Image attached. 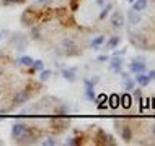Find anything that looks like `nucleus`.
I'll return each instance as SVG.
<instances>
[{
  "label": "nucleus",
  "instance_id": "f257e3e1",
  "mask_svg": "<svg viewBox=\"0 0 155 146\" xmlns=\"http://www.w3.org/2000/svg\"><path fill=\"white\" fill-rule=\"evenodd\" d=\"M39 138H41V133L35 130L33 127H28L26 132L21 136H18L15 141L18 144H35V143H39Z\"/></svg>",
  "mask_w": 155,
  "mask_h": 146
},
{
  "label": "nucleus",
  "instance_id": "f03ea898",
  "mask_svg": "<svg viewBox=\"0 0 155 146\" xmlns=\"http://www.w3.org/2000/svg\"><path fill=\"white\" fill-rule=\"evenodd\" d=\"M39 13L41 11L35 10V8H28V10H25L23 15H21V24L23 26H28V28L35 26L36 23H39Z\"/></svg>",
  "mask_w": 155,
  "mask_h": 146
},
{
  "label": "nucleus",
  "instance_id": "7ed1b4c3",
  "mask_svg": "<svg viewBox=\"0 0 155 146\" xmlns=\"http://www.w3.org/2000/svg\"><path fill=\"white\" fill-rule=\"evenodd\" d=\"M114 128L118 130L119 136L126 141V143H129V141L132 140L134 133H132V128H131L129 123H124L123 120H114Z\"/></svg>",
  "mask_w": 155,
  "mask_h": 146
},
{
  "label": "nucleus",
  "instance_id": "20e7f679",
  "mask_svg": "<svg viewBox=\"0 0 155 146\" xmlns=\"http://www.w3.org/2000/svg\"><path fill=\"white\" fill-rule=\"evenodd\" d=\"M33 93L30 91V88H26V89H21L18 91L13 98H12V106L13 107H18V106H23V104H26L28 101L31 99Z\"/></svg>",
  "mask_w": 155,
  "mask_h": 146
},
{
  "label": "nucleus",
  "instance_id": "39448f33",
  "mask_svg": "<svg viewBox=\"0 0 155 146\" xmlns=\"http://www.w3.org/2000/svg\"><path fill=\"white\" fill-rule=\"evenodd\" d=\"M62 47L67 51V55H75L77 54V41L70 36H65L62 39Z\"/></svg>",
  "mask_w": 155,
  "mask_h": 146
},
{
  "label": "nucleus",
  "instance_id": "423d86ee",
  "mask_svg": "<svg viewBox=\"0 0 155 146\" xmlns=\"http://www.w3.org/2000/svg\"><path fill=\"white\" fill-rule=\"evenodd\" d=\"M129 72L134 73V75L144 73V72H147V65H145V62H142V60H134V62L129 64Z\"/></svg>",
  "mask_w": 155,
  "mask_h": 146
},
{
  "label": "nucleus",
  "instance_id": "0eeeda50",
  "mask_svg": "<svg viewBox=\"0 0 155 146\" xmlns=\"http://www.w3.org/2000/svg\"><path fill=\"white\" fill-rule=\"evenodd\" d=\"M28 125L26 123H21V122H15L13 125H12V138L16 140L18 136H21L25 132H26Z\"/></svg>",
  "mask_w": 155,
  "mask_h": 146
},
{
  "label": "nucleus",
  "instance_id": "6e6552de",
  "mask_svg": "<svg viewBox=\"0 0 155 146\" xmlns=\"http://www.w3.org/2000/svg\"><path fill=\"white\" fill-rule=\"evenodd\" d=\"M110 70L116 75H121V72H123V58L118 57V55L113 57L111 62H110Z\"/></svg>",
  "mask_w": 155,
  "mask_h": 146
},
{
  "label": "nucleus",
  "instance_id": "1a4fd4ad",
  "mask_svg": "<svg viewBox=\"0 0 155 146\" xmlns=\"http://www.w3.org/2000/svg\"><path fill=\"white\" fill-rule=\"evenodd\" d=\"M62 78L67 80L69 83H75L77 81V68L72 67V68H62Z\"/></svg>",
  "mask_w": 155,
  "mask_h": 146
},
{
  "label": "nucleus",
  "instance_id": "9d476101",
  "mask_svg": "<svg viewBox=\"0 0 155 146\" xmlns=\"http://www.w3.org/2000/svg\"><path fill=\"white\" fill-rule=\"evenodd\" d=\"M111 26L113 28H118V29L124 26V15L121 13V11L116 10L114 13L111 15Z\"/></svg>",
  "mask_w": 155,
  "mask_h": 146
},
{
  "label": "nucleus",
  "instance_id": "9b49d317",
  "mask_svg": "<svg viewBox=\"0 0 155 146\" xmlns=\"http://www.w3.org/2000/svg\"><path fill=\"white\" fill-rule=\"evenodd\" d=\"M150 81H152V80H150V76H149V75L147 73H137V76H136V83H137V85H139V86H142V88H145V86H149L150 85Z\"/></svg>",
  "mask_w": 155,
  "mask_h": 146
},
{
  "label": "nucleus",
  "instance_id": "f8f14e48",
  "mask_svg": "<svg viewBox=\"0 0 155 146\" xmlns=\"http://www.w3.org/2000/svg\"><path fill=\"white\" fill-rule=\"evenodd\" d=\"M127 18H129V23H131V24H139L142 21V16L137 13V11H134L132 8L127 11Z\"/></svg>",
  "mask_w": 155,
  "mask_h": 146
},
{
  "label": "nucleus",
  "instance_id": "ddd939ff",
  "mask_svg": "<svg viewBox=\"0 0 155 146\" xmlns=\"http://www.w3.org/2000/svg\"><path fill=\"white\" fill-rule=\"evenodd\" d=\"M121 75H123V78H124V88H126V91H132L134 88H136V80H132V78H129L127 76V73H123L121 72Z\"/></svg>",
  "mask_w": 155,
  "mask_h": 146
},
{
  "label": "nucleus",
  "instance_id": "4468645a",
  "mask_svg": "<svg viewBox=\"0 0 155 146\" xmlns=\"http://www.w3.org/2000/svg\"><path fill=\"white\" fill-rule=\"evenodd\" d=\"M119 42H121V37L119 36H111L110 39H108V42H106L104 47H106L108 51H113V49H116L119 45Z\"/></svg>",
  "mask_w": 155,
  "mask_h": 146
},
{
  "label": "nucleus",
  "instance_id": "2eb2a0df",
  "mask_svg": "<svg viewBox=\"0 0 155 146\" xmlns=\"http://www.w3.org/2000/svg\"><path fill=\"white\" fill-rule=\"evenodd\" d=\"M132 10L134 11H137V13H140L142 10H145L147 8V0H136V2L132 3Z\"/></svg>",
  "mask_w": 155,
  "mask_h": 146
},
{
  "label": "nucleus",
  "instance_id": "dca6fc26",
  "mask_svg": "<svg viewBox=\"0 0 155 146\" xmlns=\"http://www.w3.org/2000/svg\"><path fill=\"white\" fill-rule=\"evenodd\" d=\"M33 60H35L33 57H30V55H23V57H20L18 60H16V64L21 65V67H28V68H30V67L33 65Z\"/></svg>",
  "mask_w": 155,
  "mask_h": 146
},
{
  "label": "nucleus",
  "instance_id": "f3484780",
  "mask_svg": "<svg viewBox=\"0 0 155 146\" xmlns=\"http://www.w3.org/2000/svg\"><path fill=\"white\" fill-rule=\"evenodd\" d=\"M111 8H113V3H111V2H108L106 5L101 8V11H100V15H98V20H100V21H101V20H104V18H108Z\"/></svg>",
  "mask_w": 155,
  "mask_h": 146
},
{
  "label": "nucleus",
  "instance_id": "a211bd4d",
  "mask_svg": "<svg viewBox=\"0 0 155 146\" xmlns=\"http://www.w3.org/2000/svg\"><path fill=\"white\" fill-rule=\"evenodd\" d=\"M103 42H104V36H103V34H101V36H96L95 39L90 41V47L93 49V51H96V49H98Z\"/></svg>",
  "mask_w": 155,
  "mask_h": 146
},
{
  "label": "nucleus",
  "instance_id": "6ab92c4d",
  "mask_svg": "<svg viewBox=\"0 0 155 146\" xmlns=\"http://www.w3.org/2000/svg\"><path fill=\"white\" fill-rule=\"evenodd\" d=\"M52 76V70H48V68H43L39 72V83H46L49 78Z\"/></svg>",
  "mask_w": 155,
  "mask_h": 146
},
{
  "label": "nucleus",
  "instance_id": "aec40b11",
  "mask_svg": "<svg viewBox=\"0 0 155 146\" xmlns=\"http://www.w3.org/2000/svg\"><path fill=\"white\" fill-rule=\"evenodd\" d=\"M31 68V73H35V72H41V70L44 68V62L41 60V58H38V60H33V65L30 67Z\"/></svg>",
  "mask_w": 155,
  "mask_h": 146
},
{
  "label": "nucleus",
  "instance_id": "412c9836",
  "mask_svg": "<svg viewBox=\"0 0 155 146\" xmlns=\"http://www.w3.org/2000/svg\"><path fill=\"white\" fill-rule=\"evenodd\" d=\"M85 96H87V99H88L90 102H95V98H96L95 86H85Z\"/></svg>",
  "mask_w": 155,
  "mask_h": 146
},
{
  "label": "nucleus",
  "instance_id": "4be33fe9",
  "mask_svg": "<svg viewBox=\"0 0 155 146\" xmlns=\"http://www.w3.org/2000/svg\"><path fill=\"white\" fill-rule=\"evenodd\" d=\"M26 0H0V3H2L3 7H10V5H21L25 3Z\"/></svg>",
  "mask_w": 155,
  "mask_h": 146
},
{
  "label": "nucleus",
  "instance_id": "5701e85b",
  "mask_svg": "<svg viewBox=\"0 0 155 146\" xmlns=\"http://www.w3.org/2000/svg\"><path fill=\"white\" fill-rule=\"evenodd\" d=\"M39 144L41 146H56L57 144V140H54V138H46L43 141H39Z\"/></svg>",
  "mask_w": 155,
  "mask_h": 146
},
{
  "label": "nucleus",
  "instance_id": "b1692460",
  "mask_svg": "<svg viewBox=\"0 0 155 146\" xmlns=\"http://www.w3.org/2000/svg\"><path fill=\"white\" fill-rule=\"evenodd\" d=\"M52 2H54V0H36L35 5L36 7H48V5H51Z\"/></svg>",
  "mask_w": 155,
  "mask_h": 146
},
{
  "label": "nucleus",
  "instance_id": "393cba45",
  "mask_svg": "<svg viewBox=\"0 0 155 146\" xmlns=\"http://www.w3.org/2000/svg\"><path fill=\"white\" fill-rule=\"evenodd\" d=\"M65 144H70V146H75V144H82L80 138H69L65 141Z\"/></svg>",
  "mask_w": 155,
  "mask_h": 146
},
{
  "label": "nucleus",
  "instance_id": "a878e982",
  "mask_svg": "<svg viewBox=\"0 0 155 146\" xmlns=\"http://www.w3.org/2000/svg\"><path fill=\"white\" fill-rule=\"evenodd\" d=\"M96 60H98V62H108V60H110V55L103 54V55H98V57H96Z\"/></svg>",
  "mask_w": 155,
  "mask_h": 146
},
{
  "label": "nucleus",
  "instance_id": "bb28decb",
  "mask_svg": "<svg viewBox=\"0 0 155 146\" xmlns=\"http://www.w3.org/2000/svg\"><path fill=\"white\" fill-rule=\"evenodd\" d=\"M147 75L150 76V80H152V81H155V70H150V72H149Z\"/></svg>",
  "mask_w": 155,
  "mask_h": 146
},
{
  "label": "nucleus",
  "instance_id": "cd10ccee",
  "mask_svg": "<svg viewBox=\"0 0 155 146\" xmlns=\"http://www.w3.org/2000/svg\"><path fill=\"white\" fill-rule=\"evenodd\" d=\"M124 54H126V49H121L119 52H118V51L114 52V55H119V57H121V55H124Z\"/></svg>",
  "mask_w": 155,
  "mask_h": 146
},
{
  "label": "nucleus",
  "instance_id": "c85d7f7f",
  "mask_svg": "<svg viewBox=\"0 0 155 146\" xmlns=\"http://www.w3.org/2000/svg\"><path fill=\"white\" fill-rule=\"evenodd\" d=\"M96 3H98L100 7H103L104 5V0H96Z\"/></svg>",
  "mask_w": 155,
  "mask_h": 146
},
{
  "label": "nucleus",
  "instance_id": "c756f323",
  "mask_svg": "<svg viewBox=\"0 0 155 146\" xmlns=\"http://www.w3.org/2000/svg\"><path fill=\"white\" fill-rule=\"evenodd\" d=\"M152 132H153V135H155V123H153V127H152Z\"/></svg>",
  "mask_w": 155,
  "mask_h": 146
},
{
  "label": "nucleus",
  "instance_id": "7c9ffc66",
  "mask_svg": "<svg viewBox=\"0 0 155 146\" xmlns=\"http://www.w3.org/2000/svg\"><path fill=\"white\" fill-rule=\"evenodd\" d=\"M127 2H129V3H134V2H136V0H127Z\"/></svg>",
  "mask_w": 155,
  "mask_h": 146
},
{
  "label": "nucleus",
  "instance_id": "2f4dec72",
  "mask_svg": "<svg viewBox=\"0 0 155 146\" xmlns=\"http://www.w3.org/2000/svg\"><path fill=\"white\" fill-rule=\"evenodd\" d=\"M0 39H2V33H0Z\"/></svg>",
  "mask_w": 155,
  "mask_h": 146
}]
</instances>
